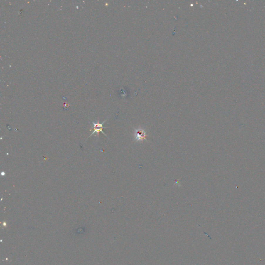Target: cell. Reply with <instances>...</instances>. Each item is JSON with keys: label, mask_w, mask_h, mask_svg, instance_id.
<instances>
[{"label": "cell", "mask_w": 265, "mask_h": 265, "mask_svg": "<svg viewBox=\"0 0 265 265\" xmlns=\"http://www.w3.org/2000/svg\"><path fill=\"white\" fill-rule=\"evenodd\" d=\"M106 121H105L104 122L102 123H93V125H94V126H93V128H94V131L92 133L91 135H90V137L92 136V135H93V134H97L98 135V133H99V132H102V133H103V134H104L105 136L106 134L104 133V132L103 131V129H104V128H106V127H104L103 126V124L105 123Z\"/></svg>", "instance_id": "obj_2"}, {"label": "cell", "mask_w": 265, "mask_h": 265, "mask_svg": "<svg viewBox=\"0 0 265 265\" xmlns=\"http://www.w3.org/2000/svg\"><path fill=\"white\" fill-rule=\"evenodd\" d=\"M134 141L139 142L144 140L147 141V135L146 132L143 129H135L134 131Z\"/></svg>", "instance_id": "obj_1"}]
</instances>
